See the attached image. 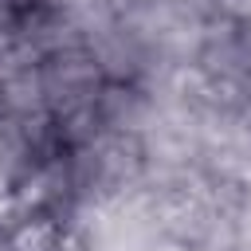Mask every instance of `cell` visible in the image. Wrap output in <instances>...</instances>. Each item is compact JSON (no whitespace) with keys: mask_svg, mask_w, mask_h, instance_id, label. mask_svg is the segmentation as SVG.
I'll list each match as a JSON object with an SVG mask.
<instances>
[{"mask_svg":"<svg viewBox=\"0 0 251 251\" xmlns=\"http://www.w3.org/2000/svg\"><path fill=\"white\" fill-rule=\"evenodd\" d=\"M39 78H43V94H47V110L51 118H71V114H86L98 110V98L106 90V75L98 67V59L86 51V43H71L59 47L51 55L39 59Z\"/></svg>","mask_w":251,"mask_h":251,"instance_id":"1","label":"cell"},{"mask_svg":"<svg viewBox=\"0 0 251 251\" xmlns=\"http://www.w3.org/2000/svg\"><path fill=\"white\" fill-rule=\"evenodd\" d=\"M0 114L16 118V122L51 114L47 110V94H43V78H39V63L35 67H16V71L0 75Z\"/></svg>","mask_w":251,"mask_h":251,"instance_id":"2","label":"cell"},{"mask_svg":"<svg viewBox=\"0 0 251 251\" xmlns=\"http://www.w3.org/2000/svg\"><path fill=\"white\" fill-rule=\"evenodd\" d=\"M63 239H67V220L51 212L16 216L0 235L4 251H63Z\"/></svg>","mask_w":251,"mask_h":251,"instance_id":"3","label":"cell"},{"mask_svg":"<svg viewBox=\"0 0 251 251\" xmlns=\"http://www.w3.org/2000/svg\"><path fill=\"white\" fill-rule=\"evenodd\" d=\"M235 51H239V67L251 75V20L235 24Z\"/></svg>","mask_w":251,"mask_h":251,"instance_id":"4","label":"cell"}]
</instances>
